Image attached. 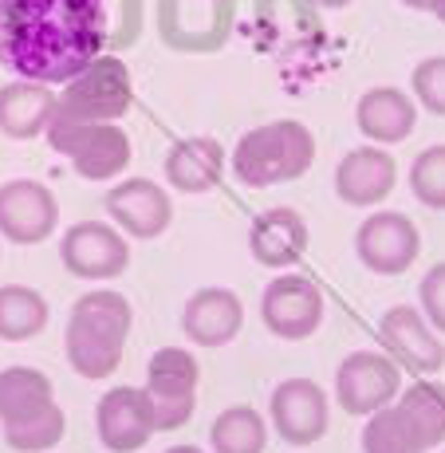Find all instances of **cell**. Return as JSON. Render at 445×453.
<instances>
[{
    "instance_id": "603a6c76",
    "label": "cell",
    "mask_w": 445,
    "mask_h": 453,
    "mask_svg": "<svg viewBox=\"0 0 445 453\" xmlns=\"http://www.w3.org/2000/svg\"><path fill=\"white\" fill-rule=\"evenodd\" d=\"M197 374H202V367L186 347H162L146 363V390H150V398L197 395Z\"/></svg>"
},
{
    "instance_id": "836d02e7",
    "label": "cell",
    "mask_w": 445,
    "mask_h": 453,
    "mask_svg": "<svg viewBox=\"0 0 445 453\" xmlns=\"http://www.w3.org/2000/svg\"><path fill=\"white\" fill-rule=\"evenodd\" d=\"M316 4H319V8H347L351 0H316Z\"/></svg>"
},
{
    "instance_id": "9a60e30c",
    "label": "cell",
    "mask_w": 445,
    "mask_h": 453,
    "mask_svg": "<svg viewBox=\"0 0 445 453\" xmlns=\"http://www.w3.org/2000/svg\"><path fill=\"white\" fill-rule=\"evenodd\" d=\"M398 181V165L382 146H359V150H347L335 165V194L347 205L371 209L382 197H390Z\"/></svg>"
},
{
    "instance_id": "4fadbf2b",
    "label": "cell",
    "mask_w": 445,
    "mask_h": 453,
    "mask_svg": "<svg viewBox=\"0 0 445 453\" xmlns=\"http://www.w3.org/2000/svg\"><path fill=\"white\" fill-rule=\"evenodd\" d=\"M272 426L288 446H311L327 434L331 411H327V395L319 382L311 379H284L272 390Z\"/></svg>"
},
{
    "instance_id": "277c9868",
    "label": "cell",
    "mask_w": 445,
    "mask_h": 453,
    "mask_svg": "<svg viewBox=\"0 0 445 453\" xmlns=\"http://www.w3.org/2000/svg\"><path fill=\"white\" fill-rule=\"evenodd\" d=\"M43 134H48L51 150L72 158L75 173L87 181L119 178L130 162V138L115 123H80V119H67L56 111Z\"/></svg>"
},
{
    "instance_id": "d6a6232c",
    "label": "cell",
    "mask_w": 445,
    "mask_h": 453,
    "mask_svg": "<svg viewBox=\"0 0 445 453\" xmlns=\"http://www.w3.org/2000/svg\"><path fill=\"white\" fill-rule=\"evenodd\" d=\"M430 12L433 16H438V20L445 24V0H430Z\"/></svg>"
},
{
    "instance_id": "83f0119b",
    "label": "cell",
    "mask_w": 445,
    "mask_h": 453,
    "mask_svg": "<svg viewBox=\"0 0 445 453\" xmlns=\"http://www.w3.org/2000/svg\"><path fill=\"white\" fill-rule=\"evenodd\" d=\"M410 189L422 205L445 209V146H430L410 165Z\"/></svg>"
},
{
    "instance_id": "5bb4252c",
    "label": "cell",
    "mask_w": 445,
    "mask_h": 453,
    "mask_svg": "<svg viewBox=\"0 0 445 453\" xmlns=\"http://www.w3.org/2000/svg\"><path fill=\"white\" fill-rule=\"evenodd\" d=\"M107 213L122 233H130V237H138V241H154L170 229L173 202L158 181L127 178L107 189Z\"/></svg>"
},
{
    "instance_id": "4316f807",
    "label": "cell",
    "mask_w": 445,
    "mask_h": 453,
    "mask_svg": "<svg viewBox=\"0 0 445 453\" xmlns=\"http://www.w3.org/2000/svg\"><path fill=\"white\" fill-rule=\"evenodd\" d=\"M363 453H426L418 434L398 411V403L382 406V411L366 414L363 426Z\"/></svg>"
},
{
    "instance_id": "3957f363",
    "label": "cell",
    "mask_w": 445,
    "mask_h": 453,
    "mask_svg": "<svg viewBox=\"0 0 445 453\" xmlns=\"http://www.w3.org/2000/svg\"><path fill=\"white\" fill-rule=\"evenodd\" d=\"M311 162H316V138L295 119H280V123L249 130V134H241L237 150H233V173L252 189L303 178L311 170Z\"/></svg>"
},
{
    "instance_id": "7c38bea8",
    "label": "cell",
    "mask_w": 445,
    "mask_h": 453,
    "mask_svg": "<svg viewBox=\"0 0 445 453\" xmlns=\"http://www.w3.org/2000/svg\"><path fill=\"white\" fill-rule=\"evenodd\" d=\"M379 343L410 374H438L445 363V347H441L438 331L410 303H398V308H390L379 319Z\"/></svg>"
},
{
    "instance_id": "f1b7e54d",
    "label": "cell",
    "mask_w": 445,
    "mask_h": 453,
    "mask_svg": "<svg viewBox=\"0 0 445 453\" xmlns=\"http://www.w3.org/2000/svg\"><path fill=\"white\" fill-rule=\"evenodd\" d=\"M414 95L426 111L445 119V56H430L414 67Z\"/></svg>"
},
{
    "instance_id": "ba28073f",
    "label": "cell",
    "mask_w": 445,
    "mask_h": 453,
    "mask_svg": "<svg viewBox=\"0 0 445 453\" xmlns=\"http://www.w3.org/2000/svg\"><path fill=\"white\" fill-rule=\"evenodd\" d=\"M355 252L371 273L379 276H403L422 252L418 225L398 209H379L359 225L355 233Z\"/></svg>"
},
{
    "instance_id": "4dcf8cb0",
    "label": "cell",
    "mask_w": 445,
    "mask_h": 453,
    "mask_svg": "<svg viewBox=\"0 0 445 453\" xmlns=\"http://www.w3.org/2000/svg\"><path fill=\"white\" fill-rule=\"evenodd\" d=\"M194 406H197V395H186V398H154V430H178L194 418Z\"/></svg>"
},
{
    "instance_id": "7a4b0ae2",
    "label": "cell",
    "mask_w": 445,
    "mask_h": 453,
    "mask_svg": "<svg viewBox=\"0 0 445 453\" xmlns=\"http://www.w3.org/2000/svg\"><path fill=\"white\" fill-rule=\"evenodd\" d=\"M130 335V303L115 288H95L75 300L67 316V363L83 379H111L122 363V343Z\"/></svg>"
},
{
    "instance_id": "d6986e66",
    "label": "cell",
    "mask_w": 445,
    "mask_h": 453,
    "mask_svg": "<svg viewBox=\"0 0 445 453\" xmlns=\"http://www.w3.org/2000/svg\"><path fill=\"white\" fill-rule=\"evenodd\" d=\"M355 123L374 146H395L410 138V130L418 123V107L398 87H371L355 107Z\"/></svg>"
},
{
    "instance_id": "6da1fadb",
    "label": "cell",
    "mask_w": 445,
    "mask_h": 453,
    "mask_svg": "<svg viewBox=\"0 0 445 453\" xmlns=\"http://www.w3.org/2000/svg\"><path fill=\"white\" fill-rule=\"evenodd\" d=\"M103 0H0V64L32 83H72L103 56Z\"/></svg>"
},
{
    "instance_id": "9c48e42d",
    "label": "cell",
    "mask_w": 445,
    "mask_h": 453,
    "mask_svg": "<svg viewBox=\"0 0 445 453\" xmlns=\"http://www.w3.org/2000/svg\"><path fill=\"white\" fill-rule=\"evenodd\" d=\"M59 202L43 181L12 178L0 186V237L12 245H40L56 233Z\"/></svg>"
},
{
    "instance_id": "30bf717a",
    "label": "cell",
    "mask_w": 445,
    "mask_h": 453,
    "mask_svg": "<svg viewBox=\"0 0 445 453\" xmlns=\"http://www.w3.org/2000/svg\"><path fill=\"white\" fill-rule=\"evenodd\" d=\"M260 319L276 339H308L324 324V292L308 276H276L260 296Z\"/></svg>"
},
{
    "instance_id": "cb8c5ba5",
    "label": "cell",
    "mask_w": 445,
    "mask_h": 453,
    "mask_svg": "<svg viewBox=\"0 0 445 453\" xmlns=\"http://www.w3.org/2000/svg\"><path fill=\"white\" fill-rule=\"evenodd\" d=\"M213 453H265L268 446V422L252 406H229L209 426Z\"/></svg>"
},
{
    "instance_id": "44dd1931",
    "label": "cell",
    "mask_w": 445,
    "mask_h": 453,
    "mask_svg": "<svg viewBox=\"0 0 445 453\" xmlns=\"http://www.w3.org/2000/svg\"><path fill=\"white\" fill-rule=\"evenodd\" d=\"M48 327V300L36 288L24 284H4L0 288V339L4 343H24Z\"/></svg>"
},
{
    "instance_id": "e575fe53",
    "label": "cell",
    "mask_w": 445,
    "mask_h": 453,
    "mask_svg": "<svg viewBox=\"0 0 445 453\" xmlns=\"http://www.w3.org/2000/svg\"><path fill=\"white\" fill-rule=\"evenodd\" d=\"M165 453H205V449H197V446H170Z\"/></svg>"
},
{
    "instance_id": "52a82bcc",
    "label": "cell",
    "mask_w": 445,
    "mask_h": 453,
    "mask_svg": "<svg viewBox=\"0 0 445 453\" xmlns=\"http://www.w3.org/2000/svg\"><path fill=\"white\" fill-rule=\"evenodd\" d=\"M59 260L80 280H115L130 268V245L107 221H75L64 233Z\"/></svg>"
},
{
    "instance_id": "8fae6325",
    "label": "cell",
    "mask_w": 445,
    "mask_h": 453,
    "mask_svg": "<svg viewBox=\"0 0 445 453\" xmlns=\"http://www.w3.org/2000/svg\"><path fill=\"white\" fill-rule=\"evenodd\" d=\"M95 430L111 453H138L154 438V398L146 387H115L99 398Z\"/></svg>"
},
{
    "instance_id": "ffe728a7",
    "label": "cell",
    "mask_w": 445,
    "mask_h": 453,
    "mask_svg": "<svg viewBox=\"0 0 445 453\" xmlns=\"http://www.w3.org/2000/svg\"><path fill=\"white\" fill-rule=\"evenodd\" d=\"M59 95H51L48 83H32V80H16L8 87H0V134L28 142L48 130L51 115H56Z\"/></svg>"
},
{
    "instance_id": "1f68e13d",
    "label": "cell",
    "mask_w": 445,
    "mask_h": 453,
    "mask_svg": "<svg viewBox=\"0 0 445 453\" xmlns=\"http://www.w3.org/2000/svg\"><path fill=\"white\" fill-rule=\"evenodd\" d=\"M406 8H414V12H430V0H403Z\"/></svg>"
},
{
    "instance_id": "f546056e",
    "label": "cell",
    "mask_w": 445,
    "mask_h": 453,
    "mask_svg": "<svg viewBox=\"0 0 445 453\" xmlns=\"http://www.w3.org/2000/svg\"><path fill=\"white\" fill-rule=\"evenodd\" d=\"M418 296H422V316L430 319L433 331H441V335H445V260H441V265H433L430 273L422 276V288H418Z\"/></svg>"
},
{
    "instance_id": "8992f818",
    "label": "cell",
    "mask_w": 445,
    "mask_h": 453,
    "mask_svg": "<svg viewBox=\"0 0 445 453\" xmlns=\"http://www.w3.org/2000/svg\"><path fill=\"white\" fill-rule=\"evenodd\" d=\"M403 390V367L390 355L351 351L335 371V398L347 414H374L390 406Z\"/></svg>"
},
{
    "instance_id": "7402d4cb",
    "label": "cell",
    "mask_w": 445,
    "mask_h": 453,
    "mask_svg": "<svg viewBox=\"0 0 445 453\" xmlns=\"http://www.w3.org/2000/svg\"><path fill=\"white\" fill-rule=\"evenodd\" d=\"M398 411L418 434L422 449H433L445 441V387L438 382H414L410 390L398 395Z\"/></svg>"
},
{
    "instance_id": "e0dca14e",
    "label": "cell",
    "mask_w": 445,
    "mask_h": 453,
    "mask_svg": "<svg viewBox=\"0 0 445 453\" xmlns=\"http://www.w3.org/2000/svg\"><path fill=\"white\" fill-rule=\"evenodd\" d=\"M249 252L265 268H288L308 252V221L295 209L276 205L252 221L249 229Z\"/></svg>"
},
{
    "instance_id": "484cf974",
    "label": "cell",
    "mask_w": 445,
    "mask_h": 453,
    "mask_svg": "<svg viewBox=\"0 0 445 453\" xmlns=\"http://www.w3.org/2000/svg\"><path fill=\"white\" fill-rule=\"evenodd\" d=\"M51 403V379L36 367H4L0 371V422L36 411Z\"/></svg>"
},
{
    "instance_id": "d4e9b609",
    "label": "cell",
    "mask_w": 445,
    "mask_h": 453,
    "mask_svg": "<svg viewBox=\"0 0 445 453\" xmlns=\"http://www.w3.org/2000/svg\"><path fill=\"white\" fill-rule=\"evenodd\" d=\"M0 426H4L8 449H16V453H43V449L59 446V438H64V430H67V418L56 406V398H51V403H43V406H36V411L12 418V422H0Z\"/></svg>"
},
{
    "instance_id": "ac0fdd59",
    "label": "cell",
    "mask_w": 445,
    "mask_h": 453,
    "mask_svg": "<svg viewBox=\"0 0 445 453\" xmlns=\"http://www.w3.org/2000/svg\"><path fill=\"white\" fill-rule=\"evenodd\" d=\"M225 178V150L217 138H178L165 154V181L181 194H209Z\"/></svg>"
},
{
    "instance_id": "5b68a950",
    "label": "cell",
    "mask_w": 445,
    "mask_h": 453,
    "mask_svg": "<svg viewBox=\"0 0 445 453\" xmlns=\"http://www.w3.org/2000/svg\"><path fill=\"white\" fill-rule=\"evenodd\" d=\"M130 103H134V80L127 64L115 56H99L72 83H64L56 111L80 123H115L130 111Z\"/></svg>"
},
{
    "instance_id": "2e32d148",
    "label": "cell",
    "mask_w": 445,
    "mask_h": 453,
    "mask_svg": "<svg viewBox=\"0 0 445 453\" xmlns=\"http://www.w3.org/2000/svg\"><path fill=\"white\" fill-rule=\"evenodd\" d=\"M244 324V303L233 288H197L181 311V331L194 347H225Z\"/></svg>"
}]
</instances>
